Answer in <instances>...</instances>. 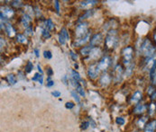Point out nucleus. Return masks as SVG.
<instances>
[{"mask_svg": "<svg viewBox=\"0 0 156 132\" xmlns=\"http://www.w3.org/2000/svg\"><path fill=\"white\" fill-rule=\"evenodd\" d=\"M140 52L145 57V58H149V57H153L155 56V48L154 47V45L152 44L151 41L149 39H145L140 46Z\"/></svg>", "mask_w": 156, "mask_h": 132, "instance_id": "f257e3e1", "label": "nucleus"}, {"mask_svg": "<svg viewBox=\"0 0 156 132\" xmlns=\"http://www.w3.org/2000/svg\"><path fill=\"white\" fill-rule=\"evenodd\" d=\"M115 32H116L115 30H112V31L109 32L108 35L107 36L106 41H105L107 48H108V49L115 48V46L117 43V38L115 37Z\"/></svg>", "mask_w": 156, "mask_h": 132, "instance_id": "f03ea898", "label": "nucleus"}, {"mask_svg": "<svg viewBox=\"0 0 156 132\" xmlns=\"http://www.w3.org/2000/svg\"><path fill=\"white\" fill-rule=\"evenodd\" d=\"M133 53L134 49L132 47H126L123 50V56H124V63L126 65H130L131 60L133 59Z\"/></svg>", "mask_w": 156, "mask_h": 132, "instance_id": "7ed1b4c3", "label": "nucleus"}, {"mask_svg": "<svg viewBox=\"0 0 156 132\" xmlns=\"http://www.w3.org/2000/svg\"><path fill=\"white\" fill-rule=\"evenodd\" d=\"M88 34V23L87 22H82L79 24L76 28V35L78 38H83Z\"/></svg>", "mask_w": 156, "mask_h": 132, "instance_id": "20e7f679", "label": "nucleus"}, {"mask_svg": "<svg viewBox=\"0 0 156 132\" xmlns=\"http://www.w3.org/2000/svg\"><path fill=\"white\" fill-rule=\"evenodd\" d=\"M110 65V59L108 57H104L98 63V67L99 70H106Z\"/></svg>", "mask_w": 156, "mask_h": 132, "instance_id": "39448f33", "label": "nucleus"}, {"mask_svg": "<svg viewBox=\"0 0 156 132\" xmlns=\"http://www.w3.org/2000/svg\"><path fill=\"white\" fill-rule=\"evenodd\" d=\"M99 71H100V70H99L98 67V64H97V65H91V66L89 67L88 75H89V76L90 78L95 79V78H97V76H98Z\"/></svg>", "mask_w": 156, "mask_h": 132, "instance_id": "423d86ee", "label": "nucleus"}, {"mask_svg": "<svg viewBox=\"0 0 156 132\" xmlns=\"http://www.w3.org/2000/svg\"><path fill=\"white\" fill-rule=\"evenodd\" d=\"M148 30H149V24H147L145 22H141L137 24L136 32L139 34H145Z\"/></svg>", "mask_w": 156, "mask_h": 132, "instance_id": "0eeeda50", "label": "nucleus"}, {"mask_svg": "<svg viewBox=\"0 0 156 132\" xmlns=\"http://www.w3.org/2000/svg\"><path fill=\"white\" fill-rule=\"evenodd\" d=\"M143 99V93L139 90L135 91L132 97H131V103H135V104H138L139 102Z\"/></svg>", "mask_w": 156, "mask_h": 132, "instance_id": "6e6552de", "label": "nucleus"}, {"mask_svg": "<svg viewBox=\"0 0 156 132\" xmlns=\"http://www.w3.org/2000/svg\"><path fill=\"white\" fill-rule=\"evenodd\" d=\"M122 74H123L122 66H120V65H117V66L115 67V69H114V77H115V82H117V81L120 80Z\"/></svg>", "mask_w": 156, "mask_h": 132, "instance_id": "1a4fd4ad", "label": "nucleus"}, {"mask_svg": "<svg viewBox=\"0 0 156 132\" xmlns=\"http://www.w3.org/2000/svg\"><path fill=\"white\" fill-rule=\"evenodd\" d=\"M156 130V120H153L148 122L144 128V132H154Z\"/></svg>", "mask_w": 156, "mask_h": 132, "instance_id": "9d476101", "label": "nucleus"}, {"mask_svg": "<svg viewBox=\"0 0 156 132\" xmlns=\"http://www.w3.org/2000/svg\"><path fill=\"white\" fill-rule=\"evenodd\" d=\"M101 41H102V35H101V33H97L90 40V44L93 47V46H96V45L100 43Z\"/></svg>", "mask_w": 156, "mask_h": 132, "instance_id": "9b49d317", "label": "nucleus"}, {"mask_svg": "<svg viewBox=\"0 0 156 132\" xmlns=\"http://www.w3.org/2000/svg\"><path fill=\"white\" fill-rule=\"evenodd\" d=\"M110 82H111V77H110V76L108 75V74H104V75L100 77V80H99V83H100L103 86H107Z\"/></svg>", "mask_w": 156, "mask_h": 132, "instance_id": "f8f14e48", "label": "nucleus"}, {"mask_svg": "<svg viewBox=\"0 0 156 132\" xmlns=\"http://www.w3.org/2000/svg\"><path fill=\"white\" fill-rule=\"evenodd\" d=\"M2 9V14L4 15V16L5 17H6L7 19L8 18H11L13 15H14V11L11 9V8H9V7H2L1 8Z\"/></svg>", "mask_w": 156, "mask_h": 132, "instance_id": "ddd939ff", "label": "nucleus"}, {"mask_svg": "<svg viewBox=\"0 0 156 132\" xmlns=\"http://www.w3.org/2000/svg\"><path fill=\"white\" fill-rule=\"evenodd\" d=\"M146 110H148V106H147V105L138 103V104L135 106V108H134V112L137 113V114H142V113H144V111H146Z\"/></svg>", "mask_w": 156, "mask_h": 132, "instance_id": "4468645a", "label": "nucleus"}, {"mask_svg": "<svg viewBox=\"0 0 156 132\" xmlns=\"http://www.w3.org/2000/svg\"><path fill=\"white\" fill-rule=\"evenodd\" d=\"M89 37H90V35H89V33H88L85 37L80 38V39H79V40H76V42H74V45H75V46H77V47L82 46L83 44L87 43V42H89Z\"/></svg>", "mask_w": 156, "mask_h": 132, "instance_id": "2eb2a0df", "label": "nucleus"}, {"mask_svg": "<svg viewBox=\"0 0 156 132\" xmlns=\"http://www.w3.org/2000/svg\"><path fill=\"white\" fill-rule=\"evenodd\" d=\"M5 31L8 34L9 37H13L16 34V30L14 29V27L11 24H6L5 26Z\"/></svg>", "mask_w": 156, "mask_h": 132, "instance_id": "dca6fc26", "label": "nucleus"}, {"mask_svg": "<svg viewBox=\"0 0 156 132\" xmlns=\"http://www.w3.org/2000/svg\"><path fill=\"white\" fill-rule=\"evenodd\" d=\"M30 22H31V16H30L29 15L25 14L22 18V22L23 24V26L26 27V28H28V27H29V23H30Z\"/></svg>", "mask_w": 156, "mask_h": 132, "instance_id": "f3484780", "label": "nucleus"}, {"mask_svg": "<svg viewBox=\"0 0 156 132\" xmlns=\"http://www.w3.org/2000/svg\"><path fill=\"white\" fill-rule=\"evenodd\" d=\"M100 54V49H98V48H93V49L91 50V52H90V58L91 59H96L98 55Z\"/></svg>", "mask_w": 156, "mask_h": 132, "instance_id": "a211bd4d", "label": "nucleus"}, {"mask_svg": "<svg viewBox=\"0 0 156 132\" xmlns=\"http://www.w3.org/2000/svg\"><path fill=\"white\" fill-rule=\"evenodd\" d=\"M93 48H94V47H92V46H89V47H84L83 49H81L80 53H81L82 55H84V56L89 55V54H90L91 50L93 49Z\"/></svg>", "mask_w": 156, "mask_h": 132, "instance_id": "6ab92c4d", "label": "nucleus"}, {"mask_svg": "<svg viewBox=\"0 0 156 132\" xmlns=\"http://www.w3.org/2000/svg\"><path fill=\"white\" fill-rule=\"evenodd\" d=\"M6 79H7V82L10 84V85H15L16 83V76L13 75V74H10L6 76Z\"/></svg>", "mask_w": 156, "mask_h": 132, "instance_id": "aec40b11", "label": "nucleus"}, {"mask_svg": "<svg viewBox=\"0 0 156 132\" xmlns=\"http://www.w3.org/2000/svg\"><path fill=\"white\" fill-rule=\"evenodd\" d=\"M134 64L131 63L130 65H128L126 70V76H131L133 74V71H134Z\"/></svg>", "mask_w": 156, "mask_h": 132, "instance_id": "412c9836", "label": "nucleus"}, {"mask_svg": "<svg viewBox=\"0 0 156 132\" xmlns=\"http://www.w3.org/2000/svg\"><path fill=\"white\" fill-rule=\"evenodd\" d=\"M16 39H17V42H21V43H26L27 40H26V37L23 34H18L16 36Z\"/></svg>", "mask_w": 156, "mask_h": 132, "instance_id": "4be33fe9", "label": "nucleus"}, {"mask_svg": "<svg viewBox=\"0 0 156 132\" xmlns=\"http://www.w3.org/2000/svg\"><path fill=\"white\" fill-rule=\"evenodd\" d=\"M93 13H94V10H93V9L88 10V11H87V13H86L84 15H82V16L80 17V20H82V19H86V18H89V17H90V16L93 15Z\"/></svg>", "mask_w": 156, "mask_h": 132, "instance_id": "5701e85b", "label": "nucleus"}, {"mask_svg": "<svg viewBox=\"0 0 156 132\" xmlns=\"http://www.w3.org/2000/svg\"><path fill=\"white\" fill-rule=\"evenodd\" d=\"M45 24H46V28L48 30H51L54 27V24H53V22H52V21L51 19H48L47 21H45Z\"/></svg>", "mask_w": 156, "mask_h": 132, "instance_id": "b1692460", "label": "nucleus"}, {"mask_svg": "<svg viewBox=\"0 0 156 132\" xmlns=\"http://www.w3.org/2000/svg\"><path fill=\"white\" fill-rule=\"evenodd\" d=\"M97 3V1H84V2H81V5L83 7H86V6H89V5H93Z\"/></svg>", "mask_w": 156, "mask_h": 132, "instance_id": "393cba45", "label": "nucleus"}, {"mask_svg": "<svg viewBox=\"0 0 156 132\" xmlns=\"http://www.w3.org/2000/svg\"><path fill=\"white\" fill-rule=\"evenodd\" d=\"M72 76H73V79H75L76 81H79V80H81V77L80 76V74L78 72H76L75 70H72Z\"/></svg>", "mask_w": 156, "mask_h": 132, "instance_id": "a878e982", "label": "nucleus"}, {"mask_svg": "<svg viewBox=\"0 0 156 132\" xmlns=\"http://www.w3.org/2000/svg\"><path fill=\"white\" fill-rule=\"evenodd\" d=\"M33 68H34L33 63H32L31 61H29V62L27 63L26 66H25V72H26V73H30V72L33 70Z\"/></svg>", "mask_w": 156, "mask_h": 132, "instance_id": "bb28decb", "label": "nucleus"}, {"mask_svg": "<svg viewBox=\"0 0 156 132\" xmlns=\"http://www.w3.org/2000/svg\"><path fill=\"white\" fill-rule=\"evenodd\" d=\"M156 110V106L154 103H151L149 106H148V111H149V113H150V115H152Z\"/></svg>", "mask_w": 156, "mask_h": 132, "instance_id": "cd10ccee", "label": "nucleus"}, {"mask_svg": "<svg viewBox=\"0 0 156 132\" xmlns=\"http://www.w3.org/2000/svg\"><path fill=\"white\" fill-rule=\"evenodd\" d=\"M65 40H66L65 36H64L63 33L61 32V33L59 34V42H60V43L62 44V45H64V44H65Z\"/></svg>", "mask_w": 156, "mask_h": 132, "instance_id": "c85d7f7f", "label": "nucleus"}, {"mask_svg": "<svg viewBox=\"0 0 156 132\" xmlns=\"http://www.w3.org/2000/svg\"><path fill=\"white\" fill-rule=\"evenodd\" d=\"M145 122H146V118H145V117H144V118H142L141 120H139V121H138L139 127H140V128H144V126H146Z\"/></svg>", "mask_w": 156, "mask_h": 132, "instance_id": "c756f323", "label": "nucleus"}, {"mask_svg": "<svg viewBox=\"0 0 156 132\" xmlns=\"http://www.w3.org/2000/svg\"><path fill=\"white\" fill-rule=\"evenodd\" d=\"M71 95L73 96V98H74V100L77 102V103H80V97H79V95H78V93L75 92V91H72L71 92Z\"/></svg>", "mask_w": 156, "mask_h": 132, "instance_id": "7c9ffc66", "label": "nucleus"}, {"mask_svg": "<svg viewBox=\"0 0 156 132\" xmlns=\"http://www.w3.org/2000/svg\"><path fill=\"white\" fill-rule=\"evenodd\" d=\"M44 57L45 59H51V58H52V55H51V51H49V50H45L44 52Z\"/></svg>", "mask_w": 156, "mask_h": 132, "instance_id": "2f4dec72", "label": "nucleus"}, {"mask_svg": "<svg viewBox=\"0 0 156 132\" xmlns=\"http://www.w3.org/2000/svg\"><path fill=\"white\" fill-rule=\"evenodd\" d=\"M11 5L13 6H16V7H21V6H23V4L21 1H13L11 3Z\"/></svg>", "mask_w": 156, "mask_h": 132, "instance_id": "473e14b6", "label": "nucleus"}, {"mask_svg": "<svg viewBox=\"0 0 156 132\" xmlns=\"http://www.w3.org/2000/svg\"><path fill=\"white\" fill-rule=\"evenodd\" d=\"M115 122L118 124V125H124L125 124V120L123 119V118H121V117H118V118H116V120H115Z\"/></svg>", "mask_w": 156, "mask_h": 132, "instance_id": "72a5a7b5", "label": "nucleus"}, {"mask_svg": "<svg viewBox=\"0 0 156 132\" xmlns=\"http://www.w3.org/2000/svg\"><path fill=\"white\" fill-rule=\"evenodd\" d=\"M77 92H78L81 96H85V92H84L83 88L81 87V86H77Z\"/></svg>", "mask_w": 156, "mask_h": 132, "instance_id": "f704fd0d", "label": "nucleus"}, {"mask_svg": "<svg viewBox=\"0 0 156 132\" xmlns=\"http://www.w3.org/2000/svg\"><path fill=\"white\" fill-rule=\"evenodd\" d=\"M43 35H44V38H50V37H51L50 32H49V30H48L47 28L44 29V30H43Z\"/></svg>", "mask_w": 156, "mask_h": 132, "instance_id": "c9c22d12", "label": "nucleus"}, {"mask_svg": "<svg viewBox=\"0 0 156 132\" xmlns=\"http://www.w3.org/2000/svg\"><path fill=\"white\" fill-rule=\"evenodd\" d=\"M25 34L26 35H32L33 34V27L29 26L28 28L25 29Z\"/></svg>", "mask_w": 156, "mask_h": 132, "instance_id": "e433bc0d", "label": "nucleus"}, {"mask_svg": "<svg viewBox=\"0 0 156 132\" xmlns=\"http://www.w3.org/2000/svg\"><path fill=\"white\" fill-rule=\"evenodd\" d=\"M89 121H84L82 124H81V129L82 130H87L89 128Z\"/></svg>", "mask_w": 156, "mask_h": 132, "instance_id": "4c0bfd02", "label": "nucleus"}, {"mask_svg": "<svg viewBox=\"0 0 156 132\" xmlns=\"http://www.w3.org/2000/svg\"><path fill=\"white\" fill-rule=\"evenodd\" d=\"M47 82H48V83H47V86H48V87H51V86H54V82L51 80V77H50V76L47 78Z\"/></svg>", "mask_w": 156, "mask_h": 132, "instance_id": "58836bf2", "label": "nucleus"}, {"mask_svg": "<svg viewBox=\"0 0 156 132\" xmlns=\"http://www.w3.org/2000/svg\"><path fill=\"white\" fill-rule=\"evenodd\" d=\"M41 76H42V75H40V74H38V73H36V74L34 75V76L32 78V80H33V81H37V80L39 81V79L41 78Z\"/></svg>", "mask_w": 156, "mask_h": 132, "instance_id": "ea45409f", "label": "nucleus"}, {"mask_svg": "<svg viewBox=\"0 0 156 132\" xmlns=\"http://www.w3.org/2000/svg\"><path fill=\"white\" fill-rule=\"evenodd\" d=\"M54 5H55V8H56V12H57V14L59 15V14H60V4H59L58 1H55V2H54Z\"/></svg>", "mask_w": 156, "mask_h": 132, "instance_id": "a19ab883", "label": "nucleus"}, {"mask_svg": "<svg viewBox=\"0 0 156 132\" xmlns=\"http://www.w3.org/2000/svg\"><path fill=\"white\" fill-rule=\"evenodd\" d=\"M62 33H63V35L65 36L66 40H69V35H68L67 30H66L65 28H62Z\"/></svg>", "mask_w": 156, "mask_h": 132, "instance_id": "79ce46f5", "label": "nucleus"}, {"mask_svg": "<svg viewBox=\"0 0 156 132\" xmlns=\"http://www.w3.org/2000/svg\"><path fill=\"white\" fill-rule=\"evenodd\" d=\"M69 53H70L69 55H70V57L72 58V59H73V60H76V59H78L77 55H76V54H75V53H74V52H73L72 50H70V51H69Z\"/></svg>", "mask_w": 156, "mask_h": 132, "instance_id": "37998d69", "label": "nucleus"}, {"mask_svg": "<svg viewBox=\"0 0 156 132\" xmlns=\"http://www.w3.org/2000/svg\"><path fill=\"white\" fill-rule=\"evenodd\" d=\"M51 94H52L54 97H60V96H61V93H60L59 91H54V92L51 93Z\"/></svg>", "mask_w": 156, "mask_h": 132, "instance_id": "c03bdc74", "label": "nucleus"}, {"mask_svg": "<svg viewBox=\"0 0 156 132\" xmlns=\"http://www.w3.org/2000/svg\"><path fill=\"white\" fill-rule=\"evenodd\" d=\"M65 107H66L67 109H72V108L74 107V104H73L72 103H67L65 104Z\"/></svg>", "mask_w": 156, "mask_h": 132, "instance_id": "a18cd8bd", "label": "nucleus"}, {"mask_svg": "<svg viewBox=\"0 0 156 132\" xmlns=\"http://www.w3.org/2000/svg\"><path fill=\"white\" fill-rule=\"evenodd\" d=\"M52 73H53V72H52V69H51V68H48V69H47V74H48L49 76H51L52 75Z\"/></svg>", "mask_w": 156, "mask_h": 132, "instance_id": "49530a36", "label": "nucleus"}, {"mask_svg": "<svg viewBox=\"0 0 156 132\" xmlns=\"http://www.w3.org/2000/svg\"><path fill=\"white\" fill-rule=\"evenodd\" d=\"M34 53H35V56H36V57H39V56H40L38 49H34Z\"/></svg>", "mask_w": 156, "mask_h": 132, "instance_id": "de8ad7c7", "label": "nucleus"}, {"mask_svg": "<svg viewBox=\"0 0 156 132\" xmlns=\"http://www.w3.org/2000/svg\"><path fill=\"white\" fill-rule=\"evenodd\" d=\"M38 82H39L41 85H43V84H44V77H43V76H41V78L39 79V81H38Z\"/></svg>", "mask_w": 156, "mask_h": 132, "instance_id": "09e8293b", "label": "nucleus"}, {"mask_svg": "<svg viewBox=\"0 0 156 132\" xmlns=\"http://www.w3.org/2000/svg\"><path fill=\"white\" fill-rule=\"evenodd\" d=\"M37 68H38V71H39L41 74H43V70H42V68H41V66H40V65H39V64L37 65Z\"/></svg>", "mask_w": 156, "mask_h": 132, "instance_id": "8fccbe9b", "label": "nucleus"}, {"mask_svg": "<svg viewBox=\"0 0 156 132\" xmlns=\"http://www.w3.org/2000/svg\"><path fill=\"white\" fill-rule=\"evenodd\" d=\"M152 79H153V82H154V84L155 85L156 84V73H155V75L153 76V78H152Z\"/></svg>", "mask_w": 156, "mask_h": 132, "instance_id": "3c124183", "label": "nucleus"}, {"mask_svg": "<svg viewBox=\"0 0 156 132\" xmlns=\"http://www.w3.org/2000/svg\"><path fill=\"white\" fill-rule=\"evenodd\" d=\"M66 78H67V76H63V78H62V81L64 82V84H65V85H68L67 81H66Z\"/></svg>", "mask_w": 156, "mask_h": 132, "instance_id": "603ef678", "label": "nucleus"}, {"mask_svg": "<svg viewBox=\"0 0 156 132\" xmlns=\"http://www.w3.org/2000/svg\"><path fill=\"white\" fill-rule=\"evenodd\" d=\"M153 37H154V42H155V43H156V31H154V35H153Z\"/></svg>", "mask_w": 156, "mask_h": 132, "instance_id": "864d4df0", "label": "nucleus"}]
</instances>
